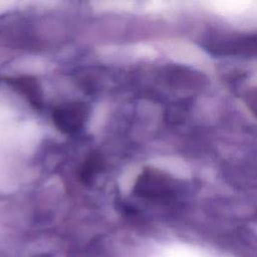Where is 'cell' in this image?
<instances>
[{
  "mask_svg": "<svg viewBox=\"0 0 257 257\" xmlns=\"http://www.w3.org/2000/svg\"><path fill=\"white\" fill-rule=\"evenodd\" d=\"M87 107L82 102H69L58 106L52 114L56 127L65 134L77 133L87 118Z\"/></svg>",
  "mask_w": 257,
  "mask_h": 257,
  "instance_id": "cell-1",
  "label": "cell"
},
{
  "mask_svg": "<svg viewBox=\"0 0 257 257\" xmlns=\"http://www.w3.org/2000/svg\"><path fill=\"white\" fill-rule=\"evenodd\" d=\"M136 193L147 198L163 197L172 192L173 181L164 173L148 169L138 179Z\"/></svg>",
  "mask_w": 257,
  "mask_h": 257,
  "instance_id": "cell-2",
  "label": "cell"
},
{
  "mask_svg": "<svg viewBox=\"0 0 257 257\" xmlns=\"http://www.w3.org/2000/svg\"><path fill=\"white\" fill-rule=\"evenodd\" d=\"M8 83L19 93L27 98V100L34 106H41L42 91L35 78L30 76H20L11 78Z\"/></svg>",
  "mask_w": 257,
  "mask_h": 257,
  "instance_id": "cell-3",
  "label": "cell"
},
{
  "mask_svg": "<svg viewBox=\"0 0 257 257\" xmlns=\"http://www.w3.org/2000/svg\"><path fill=\"white\" fill-rule=\"evenodd\" d=\"M102 168V161L98 155H91L83 165L81 169L80 178L83 183H90L92 179L100 172Z\"/></svg>",
  "mask_w": 257,
  "mask_h": 257,
  "instance_id": "cell-4",
  "label": "cell"
},
{
  "mask_svg": "<svg viewBox=\"0 0 257 257\" xmlns=\"http://www.w3.org/2000/svg\"><path fill=\"white\" fill-rule=\"evenodd\" d=\"M246 103L248 107L257 116V87L249 90L246 94Z\"/></svg>",
  "mask_w": 257,
  "mask_h": 257,
  "instance_id": "cell-5",
  "label": "cell"
}]
</instances>
